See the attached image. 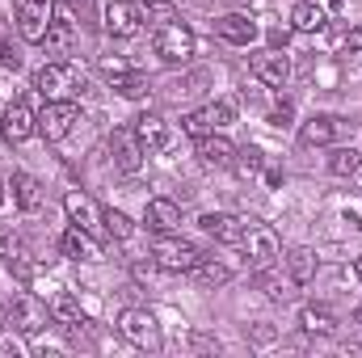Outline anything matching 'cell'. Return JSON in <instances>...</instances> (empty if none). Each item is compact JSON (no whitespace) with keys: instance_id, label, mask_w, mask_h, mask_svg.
<instances>
[{"instance_id":"1","label":"cell","mask_w":362,"mask_h":358,"mask_svg":"<svg viewBox=\"0 0 362 358\" xmlns=\"http://www.w3.org/2000/svg\"><path fill=\"white\" fill-rule=\"evenodd\" d=\"M152 258H156V266L169 270V274H189V270L202 262L198 245H189V241H177L173 232H160V236L152 241Z\"/></svg>"},{"instance_id":"2","label":"cell","mask_w":362,"mask_h":358,"mask_svg":"<svg viewBox=\"0 0 362 358\" xmlns=\"http://www.w3.org/2000/svg\"><path fill=\"white\" fill-rule=\"evenodd\" d=\"M240 249H245V258L253 262V270H270L274 262H278V236H274V228L257 224V219H245Z\"/></svg>"},{"instance_id":"3","label":"cell","mask_w":362,"mask_h":358,"mask_svg":"<svg viewBox=\"0 0 362 358\" xmlns=\"http://www.w3.org/2000/svg\"><path fill=\"white\" fill-rule=\"evenodd\" d=\"M118 333H122L131 346H139V350H160V325H156V316L144 312V308H127V312L118 316Z\"/></svg>"},{"instance_id":"4","label":"cell","mask_w":362,"mask_h":358,"mask_svg":"<svg viewBox=\"0 0 362 358\" xmlns=\"http://www.w3.org/2000/svg\"><path fill=\"white\" fill-rule=\"evenodd\" d=\"M76 118H81V110H76V101H68V97H59V101H47V110L38 114V131H42V139H51V144H59L72 127H76Z\"/></svg>"},{"instance_id":"5","label":"cell","mask_w":362,"mask_h":358,"mask_svg":"<svg viewBox=\"0 0 362 358\" xmlns=\"http://www.w3.org/2000/svg\"><path fill=\"white\" fill-rule=\"evenodd\" d=\"M51 17H55L51 0H17V30L25 42H42L51 30Z\"/></svg>"},{"instance_id":"6","label":"cell","mask_w":362,"mask_h":358,"mask_svg":"<svg viewBox=\"0 0 362 358\" xmlns=\"http://www.w3.org/2000/svg\"><path fill=\"white\" fill-rule=\"evenodd\" d=\"M156 55H160L165 64H185V59L194 55V34H189L181 21L160 25V30H156Z\"/></svg>"},{"instance_id":"7","label":"cell","mask_w":362,"mask_h":358,"mask_svg":"<svg viewBox=\"0 0 362 358\" xmlns=\"http://www.w3.org/2000/svg\"><path fill=\"white\" fill-rule=\"evenodd\" d=\"M135 139L144 152H169L177 144V131L160 114H144V118H135Z\"/></svg>"},{"instance_id":"8","label":"cell","mask_w":362,"mask_h":358,"mask_svg":"<svg viewBox=\"0 0 362 358\" xmlns=\"http://www.w3.org/2000/svg\"><path fill=\"white\" fill-rule=\"evenodd\" d=\"M34 89L42 93L47 101H59L64 93L76 89V68H72V64H59V59L47 64V68H38V72H34Z\"/></svg>"},{"instance_id":"9","label":"cell","mask_w":362,"mask_h":358,"mask_svg":"<svg viewBox=\"0 0 362 358\" xmlns=\"http://www.w3.org/2000/svg\"><path fill=\"white\" fill-rule=\"evenodd\" d=\"M253 76H257L262 85H270V89H282L286 76H291V59H286V51H282V47H266V51H257V55H253Z\"/></svg>"},{"instance_id":"10","label":"cell","mask_w":362,"mask_h":358,"mask_svg":"<svg viewBox=\"0 0 362 358\" xmlns=\"http://www.w3.org/2000/svg\"><path fill=\"white\" fill-rule=\"evenodd\" d=\"M232 118H236V110H232L228 101H211V105H202V110H194V114H189V118H185L181 127H185V131H189V135L198 139V135H211V131H223V127H228Z\"/></svg>"},{"instance_id":"11","label":"cell","mask_w":362,"mask_h":358,"mask_svg":"<svg viewBox=\"0 0 362 358\" xmlns=\"http://www.w3.org/2000/svg\"><path fill=\"white\" fill-rule=\"evenodd\" d=\"M8 321H13V329H21V333H38V329L47 325V308H42L30 291H21V295L8 304Z\"/></svg>"},{"instance_id":"12","label":"cell","mask_w":362,"mask_h":358,"mask_svg":"<svg viewBox=\"0 0 362 358\" xmlns=\"http://www.w3.org/2000/svg\"><path fill=\"white\" fill-rule=\"evenodd\" d=\"M139 25H144V17H139V8H135V4L114 0V4L105 8V34H114V38H135V34H139Z\"/></svg>"},{"instance_id":"13","label":"cell","mask_w":362,"mask_h":358,"mask_svg":"<svg viewBox=\"0 0 362 358\" xmlns=\"http://www.w3.org/2000/svg\"><path fill=\"white\" fill-rule=\"evenodd\" d=\"M198 161L206 165V169H223V165H232L236 161V144L228 139V135H198Z\"/></svg>"},{"instance_id":"14","label":"cell","mask_w":362,"mask_h":358,"mask_svg":"<svg viewBox=\"0 0 362 358\" xmlns=\"http://www.w3.org/2000/svg\"><path fill=\"white\" fill-rule=\"evenodd\" d=\"M110 152H114V165H118V173H139V165H144V148H139L135 131H114V139H110Z\"/></svg>"},{"instance_id":"15","label":"cell","mask_w":362,"mask_h":358,"mask_svg":"<svg viewBox=\"0 0 362 358\" xmlns=\"http://www.w3.org/2000/svg\"><path fill=\"white\" fill-rule=\"evenodd\" d=\"M215 30H219V38L232 42V47H249V42H257V21L245 17V13H228V17H219Z\"/></svg>"},{"instance_id":"16","label":"cell","mask_w":362,"mask_h":358,"mask_svg":"<svg viewBox=\"0 0 362 358\" xmlns=\"http://www.w3.org/2000/svg\"><path fill=\"white\" fill-rule=\"evenodd\" d=\"M38 131V114L25 105V101H13L8 110H4V135L13 139V144H21V139H30Z\"/></svg>"},{"instance_id":"17","label":"cell","mask_w":362,"mask_h":358,"mask_svg":"<svg viewBox=\"0 0 362 358\" xmlns=\"http://www.w3.org/2000/svg\"><path fill=\"white\" fill-rule=\"evenodd\" d=\"M337 131H341V122H337V118L316 114V118H308V122L299 127V144H303V148H325V144H333V139H337Z\"/></svg>"},{"instance_id":"18","label":"cell","mask_w":362,"mask_h":358,"mask_svg":"<svg viewBox=\"0 0 362 358\" xmlns=\"http://www.w3.org/2000/svg\"><path fill=\"white\" fill-rule=\"evenodd\" d=\"M59 245H64V253L76 258V262H101V245L89 236V228H81V224H72Z\"/></svg>"},{"instance_id":"19","label":"cell","mask_w":362,"mask_h":358,"mask_svg":"<svg viewBox=\"0 0 362 358\" xmlns=\"http://www.w3.org/2000/svg\"><path fill=\"white\" fill-rule=\"evenodd\" d=\"M198 224H202V232H211L219 245H240V236H245V219H240V215H202Z\"/></svg>"},{"instance_id":"20","label":"cell","mask_w":362,"mask_h":358,"mask_svg":"<svg viewBox=\"0 0 362 358\" xmlns=\"http://www.w3.org/2000/svg\"><path fill=\"white\" fill-rule=\"evenodd\" d=\"M8 190H13V202L21 211H38L42 207V181L30 178V173H13L8 178Z\"/></svg>"},{"instance_id":"21","label":"cell","mask_w":362,"mask_h":358,"mask_svg":"<svg viewBox=\"0 0 362 358\" xmlns=\"http://www.w3.org/2000/svg\"><path fill=\"white\" fill-rule=\"evenodd\" d=\"M64 211L72 215V224H81V228H89V232L101 224V211L93 207L89 194H81V190H68V194H64Z\"/></svg>"},{"instance_id":"22","label":"cell","mask_w":362,"mask_h":358,"mask_svg":"<svg viewBox=\"0 0 362 358\" xmlns=\"http://www.w3.org/2000/svg\"><path fill=\"white\" fill-rule=\"evenodd\" d=\"M181 224V211H177V202H169V198H152L148 202V228L160 236V232H173Z\"/></svg>"},{"instance_id":"23","label":"cell","mask_w":362,"mask_h":358,"mask_svg":"<svg viewBox=\"0 0 362 358\" xmlns=\"http://www.w3.org/2000/svg\"><path fill=\"white\" fill-rule=\"evenodd\" d=\"M105 72H110V85L118 89V97H127V101H139V97L148 93V81H144L139 72H127V68H118V64H110Z\"/></svg>"},{"instance_id":"24","label":"cell","mask_w":362,"mask_h":358,"mask_svg":"<svg viewBox=\"0 0 362 358\" xmlns=\"http://www.w3.org/2000/svg\"><path fill=\"white\" fill-rule=\"evenodd\" d=\"M47 55H68L72 51V42H76V30H72V21L68 17H51V30H47Z\"/></svg>"},{"instance_id":"25","label":"cell","mask_w":362,"mask_h":358,"mask_svg":"<svg viewBox=\"0 0 362 358\" xmlns=\"http://www.w3.org/2000/svg\"><path fill=\"white\" fill-rule=\"evenodd\" d=\"M299 325H303L308 333H333V329H337V316H333L325 304H308V308L299 312Z\"/></svg>"},{"instance_id":"26","label":"cell","mask_w":362,"mask_h":358,"mask_svg":"<svg viewBox=\"0 0 362 358\" xmlns=\"http://www.w3.org/2000/svg\"><path fill=\"white\" fill-rule=\"evenodd\" d=\"M286 270H291V282H295V287H308V282H312V274H316V258H312L308 249H291Z\"/></svg>"},{"instance_id":"27","label":"cell","mask_w":362,"mask_h":358,"mask_svg":"<svg viewBox=\"0 0 362 358\" xmlns=\"http://www.w3.org/2000/svg\"><path fill=\"white\" fill-rule=\"evenodd\" d=\"M189 274H194V282H198V287H223V282L232 278V270L223 266V262H206V258L189 270Z\"/></svg>"},{"instance_id":"28","label":"cell","mask_w":362,"mask_h":358,"mask_svg":"<svg viewBox=\"0 0 362 358\" xmlns=\"http://www.w3.org/2000/svg\"><path fill=\"white\" fill-rule=\"evenodd\" d=\"M291 25H295V30H303V34H312V30H320V25H325V8L303 0V4H295V13H291Z\"/></svg>"},{"instance_id":"29","label":"cell","mask_w":362,"mask_h":358,"mask_svg":"<svg viewBox=\"0 0 362 358\" xmlns=\"http://www.w3.org/2000/svg\"><path fill=\"white\" fill-rule=\"evenodd\" d=\"M358 169H362V156L354 148H337V152L329 156V173H333V178H354Z\"/></svg>"},{"instance_id":"30","label":"cell","mask_w":362,"mask_h":358,"mask_svg":"<svg viewBox=\"0 0 362 358\" xmlns=\"http://www.w3.org/2000/svg\"><path fill=\"white\" fill-rule=\"evenodd\" d=\"M51 316H55L59 325H85V321H81V304H76L72 295H55V299H51Z\"/></svg>"},{"instance_id":"31","label":"cell","mask_w":362,"mask_h":358,"mask_svg":"<svg viewBox=\"0 0 362 358\" xmlns=\"http://www.w3.org/2000/svg\"><path fill=\"white\" fill-rule=\"evenodd\" d=\"M101 224H105V232H110L114 241H127V236L135 232V224H131L122 211H114V207H110V211H101Z\"/></svg>"},{"instance_id":"32","label":"cell","mask_w":362,"mask_h":358,"mask_svg":"<svg viewBox=\"0 0 362 358\" xmlns=\"http://www.w3.org/2000/svg\"><path fill=\"white\" fill-rule=\"evenodd\" d=\"M240 161H236V169L249 178V173H262V152H253V148H245V152H236Z\"/></svg>"},{"instance_id":"33","label":"cell","mask_w":362,"mask_h":358,"mask_svg":"<svg viewBox=\"0 0 362 358\" xmlns=\"http://www.w3.org/2000/svg\"><path fill=\"white\" fill-rule=\"evenodd\" d=\"M0 253H21V232L17 228H0Z\"/></svg>"},{"instance_id":"34","label":"cell","mask_w":362,"mask_h":358,"mask_svg":"<svg viewBox=\"0 0 362 358\" xmlns=\"http://www.w3.org/2000/svg\"><path fill=\"white\" fill-rule=\"evenodd\" d=\"M0 64H4L8 72H17V68H21V55L13 51V42H4V47H0Z\"/></svg>"},{"instance_id":"35","label":"cell","mask_w":362,"mask_h":358,"mask_svg":"<svg viewBox=\"0 0 362 358\" xmlns=\"http://www.w3.org/2000/svg\"><path fill=\"white\" fill-rule=\"evenodd\" d=\"M291 114H295V110H291V101H282V105L274 110V127H286V122H291Z\"/></svg>"},{"instance_id":"36","label":"cell","mask_w":362,"mask_h":358,"mask_svg":"<svg viewBox=\"0 0 362 358\" xmlns=\"http://www.w3.org/2000/svg\"><path fill=\"white\" fill-rule=\"evenodd\" d=\"M346 47H350V51H362V30H354V34H346Z\"/></svg>"},{"instance_id":"37","label":"cell","mask_w":362,"mask_h":358,"mask_svg":"<svg viewBox=\"0 0 362 358\" xmlns=\"http://www.w3.org/2000/svg\"><path fill=\"white\" fill-rule=\"evenodd\" d=\"M270 42L274 47H286V30H270Z\"/></svg>"},{"instance_id":"38","label":"cell","mask_w":362,"mask_h":358,"mask_svg":"<svg viewBox=\"0 0 362 358\" xmlns=\"http://www.w3.org/2000/svg\"><path fill=\"white\" fill-rule=\"evenodd\" d=\"M4 325H8V308L0 304V329H4Z\"/></svg>"},{"instance_id":"39","label":"cell","mask_w":362,"mask_h":358,"mask_svg":"<svg viewBox=\"0 0 362 358\" xmlns=\"http://www.w3.org/2000/svg\"><path fill=\"white\" fill-rule=\"evenodd\" d=\"M68 4H72V8H89V0H68Z\"/></svg>"},{"instance_id":"40","label":"cell","mask_w":362,"mask_h":358,"mask_svg":"<svg viewBox=\"0 0 362 358\" xmlns=\"http://www.w3.org/2000/svg\"><path fill=\"white\" fill-rule=\"evenodd\" d=\"M354 274H358V282H362V258H358V262H354Z\"/></svg>"},{"instance_id":"41","label":"cell","mask_w":362,"mask_h":358,"mask_svg":"<svg viewBox=\"0 0 362 358\" xmlns=\"http://www.w3.org/2000/svg\"><path fill=\"white\" fill-rule=\"evenodd\" d=\"M0 135H4V110H0Z\"/></svg>"},{"instance_id":"42","label":"cell","mask_w":362,"mask_h":358,"mask_svg":"<svg viewBox=\"0 0 362 358\" xmlns=\"http://www.w3.org/2000/svg\"><path fill=\"white\" fill-rule=\"evenodd\" d=\"M148 4H165V0H148Z\"/></svg>"},{"instance_id":"43","label":"cell","mask_w":362,"mask_h":358,"mask_svg":"<svg viewBox=\"0 0 362 358\" xmlns=\"http://www.w3.org/2000/svg\"><path fill=\"white\" fill-rule=\"evenodd\" d=\"M358 321H362V308H358Z\"/></svg>"}]
</instances>
